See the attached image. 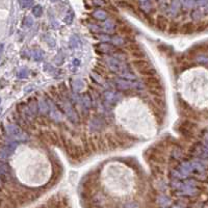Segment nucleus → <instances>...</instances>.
Listing matches in <instances>:
<instances>
[{
  "label": "nucleus",
  "instance_id": "nucleus-2",
  "mask_svg": "<svg viewBox=\"0 0 208 208\" xmlns=\"http://www.w3.org/2000/svg\"><path fill=\"white\" fill-rule=\"evenodd\" d=\"M94 17H96L98 19H105L106 14L104 12H102V10H97V12L94 13Z\"/></svg>",
  "mask_w": 208,
  "mask_h": 208
},
{
  "label": "nucleus",
  "instance_id": "nucleus-1",
  "mask_svg": "<svg viewBox=\"0 0 208 208\" xmlns=\"http://www.w3.org/2000/svg\"><path fill=\"white\" fill-rule=\"evenodd\" d=\"M145 82L148 86H150L152 89H160V82L158 81L156 77L154 76H149L147 79H145Z\"/></svg>",
  "mask_w": 208,
  "mask_h": 208
},
{
  "label": "nucleus",
  "instance_id": "nucleus-3",
  "mask_svg": "<svg viewBox=\"0 0 208 208\" xmlns=\"http://www.w3.org/2000/svg\"><path fill=\"white\" fill-rule=\"evenodd\" d=\"M34 14L36 15V16H40V15L42 14V8H41V6H36V7L34 8Z\"/></svg>",
  "mask_w": 208,
  "mask_h": 208
},
{
  "label": "nucleus",
  "instance_id": "nucleus-4",
  "mask_svg": "<svg viewBox=\"0 0 208 208\" xmlns=\"http://www.w3.org/2000/svg\"><path fill=\"white\" fill-rule=\"evenodd\" d=\"M22 4H24V5L28 6V5H32V2H25V3H23V2H22Z\"/></svg>",
  "mask_w": 208,
  "mask_h": 208
}]
</instances>
